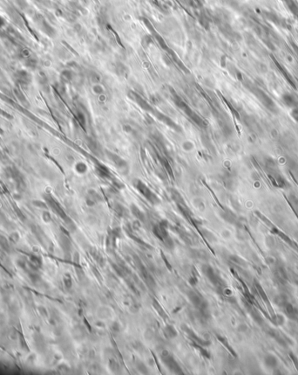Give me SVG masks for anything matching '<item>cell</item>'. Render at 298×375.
Listing matches in <instances>:
<instances>
[{"label": "cell", "mask_w": 298, "mask_h": 375, "mask_svg": "<svg viewBox=\"0 0 298 375\" xmlns=\"http://www.w3.org/2000/svg\"><path fill=\"white\" fill-rule=\"evenodd\" d=\"M188 296H189V298H190V300L192 302V303H193L195 307H197V308L201 306V304L202 302H203V300L201 299V297L199 296V294H196L195 292L191 291Z\"/></svg>", "instance_id": "cell-5"}, {"label": "cell", "mask_w": 298, "mask_h": 375, "mask_svg": "<svg viewBox=\"0 0 298 375\" xmlns=\"http://www.w3.org/2000/svg\"><path fill=\"white\" fill-rule=\"evenodd\" d=\"M200 23H201V26H202L203 27L209 28V19H207V17L206 16H202L200 18Z\"/></svg>", "instance_id": "cell-12"}, {"label": "cell", "mask_w": 298, "mask_h": 375, "mask_svg": "<svg viewBox=\"0 0 298 375\" xmlns=\"http://www.w3.org/2000/svg\"><path fill=\"white\" fill-rule=\"evenodd\" d=\"M15 93H16V95H17V96H18V98L19 99V101H22V103H23V104H26V101H26L25 95L22 94V92H21V91H18V90H15Z\"/></svg>", "instance_id": "cell-11"}, {"label": "cell", "mask_w": 298, "mask_h": 375, "mask_svg": "<svg viewBox=\"0 0 298 375\" xmlns=\"http://www.w3.org/2000/svg\"><path fill=\"white\" fill-rule=\"evenodd\" d=\"M164 334L167 338H174L177 337L178 333L176 330L172 325H167L164 329Z\"/></svg>", "instance_id": "cell-6"}, {"label": "cell", "mask_w": 298, "mask_h": 375, "mask_svg": "<svg viewBox=\"0 0 298 375\" xmlns=\"http://www.w3.org/2000/svg\"><path fill=\"white\" fill-rule=\"evenodd\" d=\"M182 329L183 331L185 332L188 334V336H189V338H192L193 341H194V344H200V345H201V346H204V345H207V344H209V342H207V341H205V340H202L201 338H200L199 337H197L194 333L189 329V328H188L186 325H184V326H182Z\"/></svg>", "instance_id": "cell-4"}, {"label": "cell", "mask_w": 298, "mask_h": 375, "mask_svg": "<svg viewBox=\"0 0 298 375\" xmlns=\"http://www.w3.org/2000/svg\"><path fill=\"white\" fill-rule=\"evenodd\" d=\"M93 90L95 93H97V94H100V93H102V91H103V89H102V88L99 86V85H95L93 87Z\"/></svg>", "instance_id": "cell-13"}, {"label": "cell", "mask_w": 298, "mask_h": 375, "mask_svg": "<svg viewBox=\"0 0 298 375\" xmlns=\"http://www.w3.org/2000/svg\"><path fill=\"white\" fill-rule=\"evenodd\" d=\"M72 76H73V75H72V73H71L70 71H68V70H65L62 74H61L62 79L64 80H66V81H68V80H70L72 79Z\"/></svg>", "instance_id": "cell-10"}, {"label": "cell", "mask_w": 298, "mask_h": 375, "mask_svg": "<svg viewBox=\"0 0 298 375\" xmlns=\"http://www.w3.org/2000/svg\"><path fill=\"white\" fill-rule=\"evenodd\" d=\"M153 306H154V308H155V310H156L157 311L159 312V314L161 315V317H163V318H167V314L164 312V311H163V309L161 308V306L157 303L156 301L153 302Z\"/></svg>", "instance_id": "cell-7"}, {"label": "cell", "mask_w": 298, "mask_h": 375, "mask_svg": "<svg viewBox=\"0 0 298 375\" xmlns=\"http://www.w3.org/2000/svg\"><path fill=\"white\" fill-rule=\"evenodd\" d=\"M283 101L284 103H286L288 105H292L294 103V97L290 95H283Z\"/></svg>", "instance_id": "cell-9"}, {"label": "cell", "mask_w": 298, "mask_h": 375, "mask_svg": "<svg viewBox=\"0 0 298 375\" xmlns=\"http://www.w3.org/2000/svg\"><path fill=\"white\" fill-rule=\"evenodd\" d=\"M132 212H133V214L135 215L138 219H140V220H144V216H143V213L141 212L136 206H132Z\"/></svg>", "instance_id": "cell-8"}, {"label": "cell", "mask_w": 298, "mask_h": 375, "mask_svg": "<svg viewBox=\"0 0 298 375\" xmlns=\"http://www.w3.org/2000/svg\"><path fill=\"white\" fill-rule=\"evenodd\" d=\"M15 79L19 84L28 85L31 81V76L25 70H19L15 74Z\"/></svg>", "instance_id": "cell-3"}, {"label": "cell", "mask_w": 298, "mask_h": 375, "mask_svg": "<svg viewBox=\"0 0 298 375\" xmlns=\"http://www.w3.org/2000/svg\"><path fill=\"white\" fill-rule=\"evenodd\" d=\"M161 359L162 361L164 362V364L167 365L169 369L171 370L172 372L175 373H182L181 367L179 366L178 363L175 361V359L172 357V355L169 353L167 351H164L161 354Z\"/></svg>", "instance_id": "cell-1"}, {"label": "cell", "mask_w": 298, "mask_h": 375, "mask_svg": "<svg viewBox=\"0 0 298 375\" xmlns=\"http://www.w3.org/2000/svg\"><path fill=\"white\" fill-rule=\"evenodd\" d=\"M136 187H137L138 190L140 191V192H141V194L144 196L146 200H148L150 201L152 204H156V203L159 202V200H158L157 196L154 195L151 192V190H150L149 188H147L142 182H139V183L136 185Z\"/></svg>", "instance_id": "cell-2"}]
</instances>
